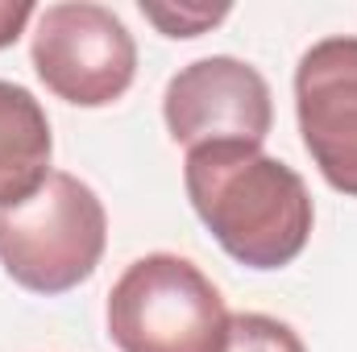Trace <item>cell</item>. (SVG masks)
<instances>
[{
    "label": "cell",
    "instance_id": "obj_1",
    "mask_svg": "<svg viewBox=\"0 0 357 352\" xmlns=\"http://www.w3.org/2000/svg\"><path fill=\"white\" fill-rule=\"evenodd\" d=\"M183 186L233 262L250 269L291 265L312 237V195L299 170L262 154V145H204L187 150Z\"/></svg>",
    "mask_w": 357,
    "mask_h": 352
},
{
    "label": "cell",
    "instance_id": "obj_2",
    "mask_svg": "<svg viewBox=\"0 0 357 352\" xmlns=\"http://www.w3.org/2000/svg\"><path fill=\"white\" fill-rule=\"evenodd\" d=\"M108 245V211L84 178L54 170L46 186L0 211V265L33 294H67L88 282Z\"/></svg>",
    "mask_w": 357,
    "mask_h": 352
},
{
    "label": "cell",
    "instance_id": "obj_3",
    "mask_svg": "<svg viewBox=\"0 0 357 352\" xmlns=\"http://www.w3.org/2000/svg\"><path fill=\"white\" fill-rule=\"evenodd\" d=\"M229 311L212 278L178 253H146L108 294V336L121 352H220Z\"/></svg>",
    "mask_w": 357,
    "mask_h": 352
},
{
    "label": "cell",
    "instance_id": "obj_4",
    "mask_svg": "<svg viewBox=\"0 0 357 352\" xmlns=\"http://www.w3.org/2000/svg\"><path fill=\"white\" fill-rule=\"evenodd\" d=\"M33 71L59 99L75 108H104L133 88L137 42L125 21L91 0H63L38 13Z\"/></svg>",
    "mask_w": 357,
    "mask_h": 352
},
{
    "label": "cell",
    "instance_id": "obj_5",
    "mask_svg": "<svg viewBox=\"0 0 357 352\" xmlns=\"http://www.w3.org/2000/svg\"><path fill=\"white\" fill-rule=\"evenodd\" d=\"M162 116L183 150L262 145L274 125V99L258 67L233 54H212L187 63L167 83Z\"/></svg>",
    "mask_w": 357,
    "mask_h": 352
},
{
    "label": "cell",
    "instance_id": "obj_6",
    "mask_svg": "<svg viewBox=\"0 0 357 352\" xmlns=\"http://www.w3.org/2000/svg\"><path fill=\"white\" fill-rule=\"evenodd\" d=\"M295 116L324 182L357 199V38H320L299 58Z\"/></svg>",
    "mask_w": 357,
    "mask_h": 352
},
{
    "label": "cell",
    "instance_id": "obj_7",
    "mask_svg": "<svg viewBox=\"0 0 357 352\" xmlns=\"http://www.w3.org/2000/svg\"><path fill=\"white\" fill-rule=\"evenodd\" d=\"M54 137L33 91L0 79V211L33 199L50 170Z\"/></svg>",
    "mask_w": 357,
    "mask_h": 352
},
{
    "label": "cell",
    "instance_id": "obj_8",
    "mask_svg": "<svg viewBox=\"0 0 357 352\" xmlns=\"http://www.w3.org/2000/svg\"><path fill=\"white\" fill-rule=\"evenodd\" d=\"M220 352H307V349L282 319L241 311V315H229V332H225Z\"/></svg>",
    "mask_w": 357,
    "mask_h": 352
},
{
    "label": "cell",
    "instance_id": "obj_9",
    "mask_svg": "<svg viewBox=\"0 0 357 352\" xmlns=\"http://www.w3.org/2000/svg\"><path fill=\"white\" fill-rule=\"evenodd\" d=\"M142 13L167 38H199L229 17V4H142Z\"/></svg>",
    "mask_w": 357,
    "mask_h": 352
},
{
    "label": "cell",
    "instance_id": "obj_10",
    "mask_svg": "<svg viewBox=\"0 0 357 352\" xmlns=\"http://www.w3.org/2000/svg\"><path fill=\"white\" fill-rule=\"evenodd\" d=\"M33 17H38V8H33L29 0H17V4H13V0H0V50L13 46V42L25 33V25H29Z\"/></svg>",
    "mask_w": 357,
    "mask_h": 352
}]
</instances>
